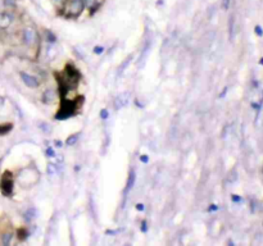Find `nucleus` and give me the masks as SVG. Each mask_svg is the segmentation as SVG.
<instances>
[{"instance_id": "f257e3e1", "label": "nucleus", "mask_w": 263, "mask_h": 246, "mask_svg": "<svg viewBox=\"0 0 263 246\" xmlns=\"http://www.w3.org/2000/svg\"><path fill=\"white\" fill-rule=\"evenodd\" d=\"M77 110V104L73 101H63L60 110L58 112V114L55 115V119H66V118L73 115Z\"/></svg>"}, {"instance_id": "f03ea898", "label": "nucleus", "mask_w": 263, "mask_h": 246, "mask_svg": "<svg viewBox=\"0 0 263 246\" xmlns=\"http://www.w3.org/2000/svg\"><path fill=\"white\" fill-rule=\"evenodd\" d=\"M83 8H85V1H83V0H70V1L66 4L67 14L72 18L77 17V15L83 10Z\"/></svg>"}, {"instance_id": "7ed1b4c3", "label": "nucleus", "mask_w": 263, "mask_h": 246, "mask_svg": "<svg viewBox=\"0 0 263 246\" xmlns=\"http://www.w3.org/2000/svg\"><path fill=\"white\" fill-rule=\"evenodd\" d=\"M22 40L27 46H36L39 44V35L34 28H25L22 32Z\"/></svg>"}, {"instance_id": "20e7f679", "label": "nucleus", "mask_w": 263, "mask_h": 246, "mask_svg": "<svg viewBox=\"0 0 263 246\" xmlns=\"http://www.w3.org/2000/svg\"><path fill=\"white\" fill-rule=\"evenodd\" d=\"M0 190L5 196H9L13 192V179H12V176L9 172H5L1 181H0Z\"/></svg>"}, {"instance_id": "39448f33", "label": "nucleus", "mask_w": 263, "mask_h": 246, "mask_svg": "<svg viewBox=\"0 0 263 246\" xmlns=\"http://www.w3.org/2000/svg\"><path fill=\"white\" fill-rule=\"evenodd\" d=\"M19 76H21L22 82H23L27 87H30V89H37V87H39L40 82L35 76H32V74H30V73H26V72H21Z\"/></svg>"}, {"instance_id": "423d86ee", "label": "nucleus", "mask_w": 263, "mask_h": 246, "mask_svg": "<svg viewBox=\"0 0 263 246\" xmlns=\"http://www.w3.org/2000/svg\"><path fill=\"white\" fill-rule=\"evenodd\" d=\"M13 22V15L9 12L0 13V28H8Z\"/></svg>"}, {"instance_id": "0eeeda50", "label": "nucleus", "mask_w": 263, "mask_h": 246, "mask_svg": "<svg viewBox=\"0 0 263 246\" xmlns=\"http://www.w3.org/2000/svg\"><path fill=\"white\" fill-rule=\"evenodd\" d=\"M127 102H129V94L127 92H125V94L119 95V96L116 97V101H114V106H116V109H121L123 105H126Z\"/></svg>"}, {"instance_id": "6e6552de", "label": "nucleus", "mask_w": 263, "mask_h": 246, "mask_svg": "<svg viewBox=\"0 0 263 246\" xmlns=\"http://www.w3.org/2000/svg\"><path fill=\"white\" fill-rule=\"evenodd\" d=\"M55 99V91L54 90H45L44 92H42V96H41V101L44 102V104H49V102L54 101Z\"/></svg>"}, {"instance_id": "1a4fd4ad", "label": "nucleus", "mask_w": 263, "mask_h": 246, "mask_svg": "<svg viewBox=\"0 0 263 246\" xmlns=\"http://www.w3.org/2000/svg\"><path fill=\"white\" fill-rule=\"evenodd\" d=\"M135 179H136V174L135 172H130V176H129V179H127V187H126V192L130 191V188H132L135 184Z\"/></svg>"}, {"instance_id": "9d476101", "label": "nucleus", "mask_w": 263, "mask_h": 246, "mask_svg": "<svg viewBox=\"0 0 263 246\" xmlns=\"http://www.w3.org/2000/svg\"><path fill=\"white\" fill-rule=\"evenodd\" d=\"M149 50H150V41H148V42L145 44L144 49H142V53H141V55H140V59H139V62H140V63L145 60V58H146V56H148V54H149Z\"/></svg>"}, {"instance_id": "9b49d317", "label": "nucleus", "mask_w": 263, "mask_h": 246, "mask_svg": "<svg viewBox=\"0 0 263 246\" xmlns=\"http://www.w3.org/2000/svg\"><path fill=\"white\" fill-rule=\"evenodd\" d=\"M35 217H36V209H35V208H30V209H27V212L25 213V218H26L28 222L34 219Z\"/></svg>"}, {"instance_id": "f8f14e48", "label": "nucleus", "mask_w": 263, "mask_h": 246, "mask_svg": "<svg viewBox=\"0 0 263 246\" xmlns=\"http://www.w3.org/2000/svg\"><path fill=\"white\" fill-rule=\"evenodd\" d=\"M12 238H13V235H12L11 232L8 233H4L3 236H1V242H3V245H9V243L12 242Z\"/></svg>"}, {"instance_id": "ddd939ff", "label": "nucleus", "mask_w": 263, "mask_h": 246, "mask_svg": "<svg viewBox=\"0 0 263 246\" xmlns=\"http://www.w3.org/2000/svg\"><path fill=\"white\" fill-rule=\"evenodd\" d=\"M78 137H80V135H78V133H75V135H71L70 137L67 138V141H66V144H67V145H76V144H77V141H78Z\"/></svg>"}, {"instance_id": "4468645a", "label": "nucleus", "mask_w": 263, "mask_h": 246, "mask_svg": "<svg viewBox=\"0 0 263 246\" xmlns=\"http://www.w3.org/2000/svg\"><path fill=\"white\" fill-rule=\"evenodd\" d=\"M83 1H85V7H89L90 9H94V7L99 4L98 0H83Z\"/></svg>"}, {"instance_id": "2eb2a0df", "label": "nucleus", "mask_w": 263, "mask_h": 246, "mask_svg": "<svg viewBox=\"0 0 263 246\" xmlns=\"http://www.w3.org/2000/svg\"><path fill=\"white\" fill-rule=\"evenodd\" d=\"M48 173L49 174H55L57 173V167H55V164H53V163H49V165H48Z\"/></svg>"}, {"instance_id": "dca6fc26", "label": "nucleus", "mask_w": 263, "mask_h": 246, "mask_svg": "<svg viewBox=\"0 0 263 246\" xmlns=\"http://www.w3.org/2000/svg\"><path fill=\"white\" fill-rule=\"evenodd\" d=\"M46 36H48V41H49V42L53 44V42H55V41H57V37H55V35L52 32V31H48Z\"/></svg>"}, {"instance_id": "f3484780", "label": "nucleus", "mask_w": 263, "mask_h": 246, "mask_svg": "<svg viewBox=\"0 0 263 246\" xmlns=\"http://www.w3.org/2000/svg\"><path fill=\"white\" fill-rule=\"evenodd\" d=\"M130 60H131V56H129V58H127L126 60L123 62V64H122V65H119V68H118V72H119V73H122V72L125 71V68L129 65V62H130Z\"/></svg>"}, {"instance_id": "a211bd4d", "label": "nucleus", "mask_w": 263, "mask_h": 246, "mask_svg": "<svg viewBox=\"0 0 263 246\" xmlns=\"http://www.w3.org/2000/svg\"><path fill=\"white\" fill-rule=\"evenodd\" d=\"M39 127L41 128V130L44 131L45 133H49V131H50V126L45 124V123H40V126H39Z\"/></svg>"}, {"instance_id": "6ab92c4d", "label": "nucleus", "mask_w": 263, "mask_h": 246, "mask_svg": "<svg viewBox=\"0 0 263 246\" xmlns=\"http://www.w3.org/2000/svg\"><path fill=\"white\" fill-rule=\"evenodd\" d=\"M108 117H109L108 110H107V109H103V110H101V112H100V118H101V119H107Z\"/></svg>"}, {"instance_id": "aec40b11", "label": "nucleus", "mask_w": 263, "mask_h": 246, "mask_svg": "<svg viewBox=\"0 0 263 246\" xmlns=\"http://www.w3.org/2000/svg\"><path fill=\"white\" fill-rule=\"evenodd\" d=\"M4 4L7 5V7H9V8H13L14 7V0H4Z\"/></svg>"}, {"instance_id": "412c9836", "label": "nucleus", "mask_w": 263, "mask_h": 246, "mask_svg": "<svg viewBox=\"0 0 263 246\" xmlns=\"http://www.w3.org/2000/svg\"><path fill=\"white\" fill-rule=\"evenodd\" d=\"M103 46H95V48H94V53L95 54H101L103 53Z\"/></svg>"}, {"instance_id": "4be33fe9", "label": "nucleus", "mask_w": 263, "mask_h": 246, "mask_svg": "<svg viewBox=\"0 0 263 246\" xmlns=\"http://www.w3.org/2000/svg\"><path fill=\"white\" fill-rule=\"evenodd\" d=\"M222 7H223L225 10L229 9V7H230V0H223V1H222Z\"/></svg>"}, {"instance_id": "5701e85b", "label": "nucleus", "mask_w": 263, "mask_h": 246, "mask_svg": "<svg viewBox=\"0 0 263 246\" xmlns=\"http://www.w3.org/2000/svg\"><path fill=\"white\" fill-rule=\"evenodd\" d=\"M46 155H48V156H54V155H55L54 150H53L52 147H49V149H48V150H46Z\"/></svg>"}, {"instance_id": "b1692460", "label": "nucleus", "mask_w": 263, "mask_h": 246, "mask_svg": "<svg viewBox=\"0 0 263 246\" xmlns=\"http://www.w3.org/2000/svg\"><path fill=\"white\" fill-rule=\"evenodd\" d=\"M140 160H141L142 163L146 164L148 161H149V156H146V155H141V156H140Z\"/></svg>"}, {"instance_id": "393cba45", "label": "nucleus", "mask_w": 263, "mask_h": 246, "mask_svg": "<svg viewBox=\"0 0 263 246\" xmlns=\"http://www.w3.org/2000/svg\"><path fill=\"white\" fill-rule=\"evenodd\" d=\"M255 33H257V35H259V36H262V28L259 27V26H257V27H255Z\"/></svg>"}, {"instance_id": "a878e982", "label": "nucleus", "mask_w": 263, "mask_h": 246, "mask_svg": "<svg viewBox=\"0 0 263 246\" xmlns=\"http://www.w3.org/2000/svg\"><path fill=\"white\" fill-rule=\"evenodd\" d=\"M136 209L137 210H144V205H142V204H137L136 205Z\"/></svg>"}, {"instance_id": "bb28decb", "label": "nucleus", "mask_w": 263, "mask_h": 246, "mask_svg": "<svg viewBox=\"0 0 263 246\" xmlns=\"http://www.w3.org/2000/svg\"><path fill=\"white\" fill-rule=\"evenodd\" d=\"M142 231H144V232H146V222H142Z\"/></svg>"}, {"instance_id": "cd10ccee", "label": "nucleus", "mask_w": 263, "mask_h": 246, "mask_svg": "<svg viewBox=\"0 0 263 246\" xmlns=\"http://www.w3.org/2000/svg\"><path fill=\"white\" fill-rule=\"evenodd\" d=\"M3 105H4V97L0 96V108L3 106Z\"/></svg>"}, {"instance_id": "c85d7f7f", "label": "nucleus", "mask_w": 263, "mask_h": 246, "mask_svg": "<svg viewBox=\"0 0 263 246\" xmlns=\"http://www.w3.org/2000/svg\"><path fill=\"white\" fill-rule=\"evenodd\" d=\"M232 200H234V201H240L241 199H240L239 196H232Z\"/></svg>"}, {"instance_id": "c756f323", "label": "nucleus", "mask_w": 263, "mask_h": 246, "mask_svg": "<svg viewBox=\"0 0 263 246\" xmlns=\"http://www.w3.org/2000/svg\"><path fill=\"white\" fill-rule=\"evenodd\" d=\"M64 1V0H53V3H55V4H58V3H62Z\"/></svg>"}, {"instance_id": "7c9ffc66", "label": "nucleus", "mask_w": 263, "mask_h": 246, "mask_svg": "<svg viewBox=\"0 0 263 246\" xmlns=\"http://www.w3.org/2000/svg\"><path fill=\"white\" fill-rule=\"evenodd\" d=\"M217 209V206H211L209 208V212H212V210H216Z\"/></svg>"}, {"instance_id": "2f4dec72", "label": "nucleus", "mask_w": 263, "mask_h": 246, "mask_svg": "<svg viewBox=\"0 0 263 246\" xmlns=\"http://www.w3.org/2000/svg\"><path fill=\"white\" fill-rule=\"evenodd\" d=\"M55 145H57V146H62V142H60V141H58V142L55 144Z\"/></svg>"}, {"instance_id": "473e14b6", "label": "nucleus", "mask_w": 263, "mask_h": 246, "mask_svg": "<svg viewBox=\"0 0 263 246\" xmlns=\"http://www.w3.org/2000/svg\"><path fill=\"white\" fill-rule=\"evenodd\" d=\"M259 63H260V64H263V59H260V62H259Z\"/></svg>"}]
</instances>
